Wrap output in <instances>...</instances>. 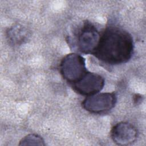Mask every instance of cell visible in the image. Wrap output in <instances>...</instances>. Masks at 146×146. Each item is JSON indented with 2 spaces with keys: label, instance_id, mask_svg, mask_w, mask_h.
I'll return each mask as SVG.
<instances>
[{
  "label": "cell",
  "instance_id": "2",
  "mask_svg": "<svg viewBox=\"0 0 146 146\" xmlns=\"http://www.w3.org/2000/svg\"><path fill=\"white\" fill-rule=\"evenodd\" d=\"M60 71L67 82L76 83L87 71L84 58L76 53L66 55L60 62Z\"/></svg>",
  "mask_w": 146,
  "mask_h": 146
},
{
  "label": "cell",
  "instance_id": "4",
  "mask_svg": "<svg viewBox=\"0 0 146 146\" xmlns=\"http://www.w3.org/2000/svg\"><path fill=\"white\" fill-rule=\"evenodd\" d=\"M100 37V33L92 24L85 23L78 35L79 50L83 54H92L99 43Z\"/></svg>",
  "mask_w": 146,
  "mask_h": 146
},
{
  "label": "cell",
  "instance_id": "5",
  "mask_svg": "<svg viewBox=\"0 0 146 146\" xmlns=\"http://www.w3.org/2000/svg\"><path fill=\"white\" fill-rule=\"evenodd\" d=\"M104 86V79L101 75L87 71L76 83L72 84L74 90L86 96L99 93Z\"/></svg>",
  "mask_w": 146,
  "mask_h": 146
},
{
  "label": "cell",
  "instance_id": "7",
  "mask_svg": "<svg viewBox=\"0 0 146 146\" xmlns=\"http://www.w3.org/2000/svg\"><path fill=\"white\" fill-rule=\"evenodd\" d=\"M27 29L20 25H16L9 29L7 31L9 40L13 44L19 45L26 42L29 37Z\"/></svg>",
  "mask_w": 146,
  "mask_h": 146
},
{
  "label": "cell",
  "instance_id": "1",
  "mask_svg": "<svg viewBox=\"0 0 146 146\" xmlns=\"http://www.w3.org/2000/svg\"><path fill=\"white\" fill-rule=\"evenodd\" d=\"M133 47V38L129 33L119 27H110L100 35L92 55L107 64H120L131 58Z\"/></svg>",
  "mask_w": 146,
  "mask_h": 146
},
{
  "label": "cell",
  "instance_id": "8",
  "mask_svg": "<svg viewBox=\"0 0 146 146\" xmlns=\"http://www.w3.org/2000/svg\"><path fill=\"white\" fill-rule=\"evenodd\" d=\"M19 145H45V143L41 136L37 134L31 133L22 138Z\"/></svg>",
  "mask_w": 146,
  "mask_h": 146
},
{
  "label": "cell",
  "instance_id": "3",
  "mask_svg": "<svg viewBox=\"0 0 146 146\" xmlns=\"http://www.w3.org/2000/svg\"><path fill=\"white\" fill-rule=\"evenodd\" d=\"M116 101V95L114 92L98 93L87 96L82 105L84 110L91 113H100L112 109Z\"/></svg>",
  "mask_w": 146,
  "mask_h": 146
},
{
  "label": "cell",
  "instance_id": "6",
  "mask_svg": "<svg viewBox=\"0 0 146 146\" xmlns=\"http://www.w3.org/2000/svg\"><path fill=\"white\" fill-rule=\"evenodd\" d=\"M111 139L117 145H128L132 144L137 137L136 127L128 122H120L111 131Z\"/></svg>",
  "mask_w": 146,
  "mask_h": 146
}]
</instances>
